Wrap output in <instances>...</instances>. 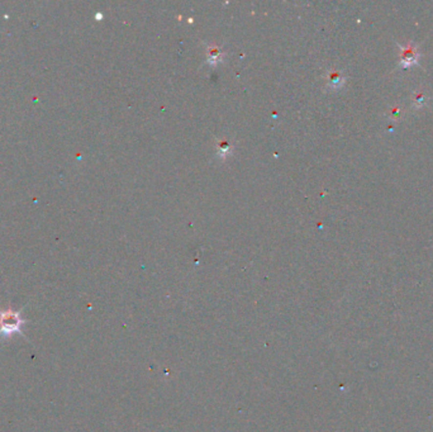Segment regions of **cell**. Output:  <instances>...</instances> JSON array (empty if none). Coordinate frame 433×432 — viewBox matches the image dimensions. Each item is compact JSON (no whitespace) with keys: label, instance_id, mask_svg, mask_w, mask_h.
Listing matches in <instances>:
<instances>
[{"label":"cell","instance_id":"cell-1","mask_svg":"<svg viewBox=\"0 0 433 432\" xmlns=\"http://www.w3.org/2000/svg\"><path fill=\"white\" fill-rule=\"evenodd\" d=\"M24 319H22L18 312L1 311L0 312V336L9 337L13 334H21Z\"/></svg>","mask_w":433,"mask_h":432},{"label":"cell","instance_id":"cell-2","mask_svg":"<svg viewBox=\"0 0 433 432\" xmlns=\"http://www.w3.org/2000/svg\"><path fill=\"white\" fill-rule=\"evenodd\" d=\"M418 51L413 45H409L406 48H402V56H400V65L403 68H408V66L415 64L418 60Z\"/></svg>","mask_w":433,"mask_h":432}]
</instances>
